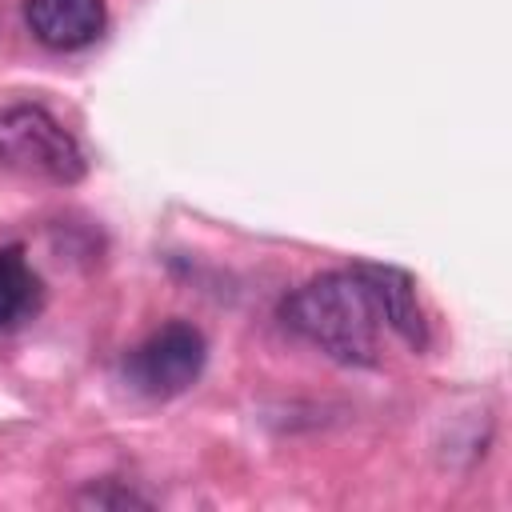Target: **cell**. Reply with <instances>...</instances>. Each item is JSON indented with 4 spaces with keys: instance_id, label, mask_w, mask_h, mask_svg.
<instances>
[{
    "instance_id": "1",
    "label": "cell",
    "mask_w": 512,
    "mask_h": 512,
    "mask_svg": "<svg viewBox=\"0 0 512 512\" xmlns=\"http://www.w3.org/2000/svg\"><path fill=\"white\" fill-rule=\"evenodd\" d=\"M280 320L288 332L316 344L340 364H356V368L376 364V340L384 328V312H380V300H376V288L364 264L324 272L292 288L280 304Z\"/></svg>"
},
{
    "instance_id": "2",
    "label": "cell",
    "mask_w": 512,
    "mask_h": 512,
    "mask_svg": "<svg viewBox=\"0 0 512 512\" xmlns=\"http://www.w3.org/2000/svg\"><path fill=\"white\" fill-rule=\"evenodd\" d=\"M0 156L56 184H76L84 176V152L76 136L40 104L0 108Z\"/></svg>"
},
{
    "instance_id": "3",
    "label": "cell",
    "mask_w": 512,
    "mask_h": 512,
    "mask_svg": "<svg viewBox=\"0 0 512 512\" xmlns=\"http://www.w3.org/2000/svg\"><path fill=\"white\" fill-rule=\"evenodd\" d=\"M204 360H208V344L200 328L184 320H168L128 352L124 380L152 400H168V396L188 392L200 380Z\"/></svg>"
},
{
    "instance_id": "4",
    "label": "cell",
    "mask_w": 512,
    "mask_h": 512,
    "mask_svg": "<svg viewBox=\"0 0 512 512\" xmlns=\"http://www.w3.org/2000/svg\"><path fill=\"white\" fill-rule=\"evenodd\" d=\"M24 20L40 44L72 52L104 32V0H24Z\"/></svg>"
},
{
    "instance_id": "5",
    "label": "cell",
    "mask_w": 512,
    "mask_h": 512,
    "mask_svg": "<svg viewBox=\"0 0 512 512\" xmlns=\"http://www.w3.org/2000/svg\"><path fill=\"white\" fill-rule=\"evenodd\" d=\"M372 288H376V300H380V312H384V324L408 344V348H424L428 344V328H424V312L416 304V284L408 272L400 268H388V264H364Z\"/></svg>"
},
{
    "instance_id": "6",
    "label": "cell",
    "mask_w": 512,
    "mask_h": 512,
    "mask_svg": "<svg viewBox=\"0 0 512 512\" xmlns=\"http://www.w3.org/2000/svg\"><path fill=\"white\" fill-rule=\"evenodd\" d=\"M40 308V276L20 248H0V332L32 320Z\"/></svg>"
},
{
    "instance_id": "7",
    "label": "cell",
    "mask_w": 512,
    "mask_h": 512,
    "mask_svg": "<svg viewBox=\"0 0 512 512\" xmlns=\"http://www.w3.org/2000/svg\"><path fill=\"white\" fill-rule=\"evenodd\" d=\"M80 508H148L144 496L128 492V488H112V484H92L76 496Z\"/></svg>"
}]
</instances>
